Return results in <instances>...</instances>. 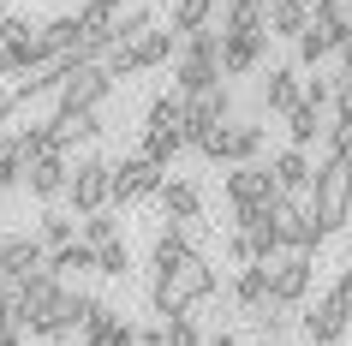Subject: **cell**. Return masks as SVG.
Instances as JSON below:
<instances>
[{
	"label": "cell",
	"mask_w": 352,
	"mask_h": 346,
	"mask_svg": "<svg viewBox=\"0 0 352 346\" xmlns=\"http://www.w3.org/2000/svg\"><path fill=\"white\" fill-rule=\"evenodd\" d=\"M215 287H221L215 263H209L204 251H191L186 263H173L167 274H155V281H149V310H155L162 323H173V316H191V305L215 299Z\"/></svg>",
	"instance_id": "6da1fadb"
},
{
	"label": "cell",
	"mask_w": 352,
	"mask_h": 346,
	"mask_svg": "<svg viewBox=\"0 0 352 346\" xmlns=\"http://www.w3.org/2000/svg\"><path fill=\"white\" fill-rule=\"evenodd\" d=\"M311 221L322 233H340L352 221V155H322L311 185Z\"/></svg>",
	"instance_id": "7a4b0ae2"
},
{
	"label": "cell",
	"mask_w": 352,
	"mask_h": 346,
	"mask_svg": "<svg viewBox=\"0 0 352 346\" xmlns=\"http://www.w3.org/2000/svg\"><path fill=\"white\" fill-rule=\"evenodd\" d=\"M346 42H352V12H346V0H316V19H311V30L298 36L293 66H298V72H316L329 54H346Z\"/></svg>",
	"instance_id": "3957f363"
},
{
	"label": "cell",
	"mask_w": 352,
	"mask_h": 346,
	"mask_svg": "<svg viewBox=\"0 0 352 346\" xmlns=\"http://www.w3.org/2000/svg\"><path fill=\"white\" fill-rule=\"evenodd\" d=\"M346 328H352V269H340V274H334V287L298 316V334H305L311 346H340V340H346Z\"/></svg>",
	"instance_id": "277c9868"
},
{
	"label": "cell",
	"mask_w": 352,
	"mask_h": 346,
	"mask_svg": "<svg viewBox=\"0 0 352 346\" xmlns=\"http://www.w3.org/2000/svg\"><path fill=\"white\" fill-rule=\"evenodd\" d=\"M66 203H72V215H78V221H84V215H102V209H113V162H108V155H78Z\"/></svg>",
	"instance_id": "5b68a950"
},
{
	"label": "cell",
	"mask_w": 352,
	"mask_h": 346,
	"mask_svg": "<svg viewBox=\"0 0 352 346\" xmlns=\"http://www.w3.org/2000/svg\"><path fill=\"white\" fill-rule=\"evenodd\" d=\"M227 120H233V84L221 78V84H209L204 96H191V102H186V138H191V149H204Z\"/></svg>",
	"instance_id": "8992f818"
},
{
	"label": "cell",
	"mask_w": 352,
	"mask_h": 346,
	"mask_svg": "<svg viewBox=\"0 0 352 346\" xmlns=\"http://www.w3.org/2000/svg\"><path fill=\"white\" fill-rule=\"evenodd\" d=\"M108 96H113V72L102 60H90V66H78V72L66 78V90L54 96V113H102Z\"/></svg>",
	"instance_id": "52a82bcc"
},
{
	"label": "cell",
	"mask_w": 352,
	"mask_h": 346,
	"mask_svg": "<svg viewBox=\"0 0 352 346\" xmlns=\"http://www.w3.org/2000/svg\"><path fill=\"white\" fill-rule=\"evenodd\" d=\"M197 155H209V162H221V167H251L263 155V126L257 120H227Z\"/></svg>",
	"instance_id": "ba28073f"
},
{
	"label": "cell",
	"mask_w": 352,
	"mask_h": 346,
	"mask_svg": "<svg viewBox=\"0 0 352 346\" xmlns=\"http://www.w3.org/2000/svg\"><path fill=\"white\" fill-rule=\"evenodd\" d=\"M36 274H48V245L36 233H6L0 239V287H24Z\"/></svg>",
	"instance_id": "9c48e42d"
},
{
	"label": "cell",
	"mask_w": 352,
	"mask_h": 346,
	"mask_svg": "<svg viewBox=\"0 0 352 346\" xmlns=\"http://www.w3.org/2000/svg\"><path fill=\"white\" fill-rule=\"evenodd\" d=\"M162 185H167V167H162V162H149L144 149H138V155H120V162H113V203H131V197H162Z\"/></svg>",
	"instance_id": "30bf717a"
},
{
	"label": "cell",
	"mask_w": 352,
	"mask_h": 346,
	"mask_svg": "<svg viewBox=\"0 0 352 346\" xmlns=\"http://www.w3.org/2000/svg\"><path fill=\"white\" fill-rule=\"evenodd\" d=\"M275 233H280V251H298V257H311L316 245L329 239L311 221V203H298V197H280L275 203Z\"/></svg>",
	"instance_id": "8fae6325"
},
{
	"label": "cell",
	"mask_w": 352,
	"mask_h": 346,
	"mask_svg": "<svg viewBox=\"0 0 352 346\" xmlns=\"http://www.w3.org/2000/svg\"><path fill=\"white\" fill-rule=\"evenodd\" d=\"M257 108H263V113H280V120H293V113L305 108V78H298L293 60L269 66V78L257 84Z\"/></svg>",
	"instance_id": "7c38bea8"
},
{
	"label": "cell",
	"mask_w": 352,
	"mask_h": 346,
	"mask_svg": "<svg viewBox=\"0 0 352 346\" xmlns=\"http://www.w3.org/2000/svg\"><path fill=\"white\" fill-rule=\"evenodd\" d=\"M227 203L233 209H269V203H280V185H275V173L263 162H251V167H227Z\"/></svg>",
	"instance_id": "4fadbf2b"
},
{
	"label": "cell",
	"mask_w": 352,
	"mask_h": 346,
	"mask_svg": "<svg viewBox=\"0 0 352 346\" xmlns=\"http://www.w3.org/2000/svg\"><path fill=\"white\" fill-rule=\"evenodd\" d=\"M311 281H316V269H311V257H298V251H280L275 263H269V292H275V305H287V310H298L311 299Z\"/></svg>",
	"instance_id": "5bb4252c"
},
{
	"label": "cell",
	"mask_w": 352,
	"mask_h": 346,
	"mask_svg": "<svg viewBox=\"0 0 352 346\" xmlns=\"http://www.w3.org/2000/svg\"><path fill=\"white\" fill-rule=\"evenodd\" d=\"M269 30H233V36H227V48H221V72L227 78H251L263 66V60H269Z\"/></svg>",
	"instance_id": "9a60e30c"
},
{
	"label": "cell",
	"mask_w": 352,
	"mask_h": 346,
	"mask_svg": "<svg viewBox=\"0 0 352 346\" xmlns=\"http://www.w3.org/2000/svg\"><path fill=\"white\" fill-rule=\"evenodd\" d=\"M24 191H30L36 203H48V209H54V203L72 191V162H66V155H42V162H30Z\"/></svg>",
	"instance_id": "2e32d148"
},
{
	"label": "cell",
	"mask_w": 352,
	"mask_h": 346,
	"mask_svg": "<svg viewBox=\"0 0 352 346\" xmlns=\"http://www.w3.org/2000/svg\"><path fill=\"white\" fill-rule=\"evenodd\" d=\"M0 42H12L24 60V72H42L48 66V42H42V24H30L24 12H6L0 19Z\"/></svg>",
	"instance_id": "e0dca14e"
},
{
	"label": "cell",
	"mask_w": 352,
	"mask_h": 346,
	"mask_svg": "<svg viewBox=\"0 0 352 346\" xmlns=\"http://www.w3.org/2000/svg\"><path fill=\"white\" fill-rule=\"evenodd\" d=\"M233 233L251 239V251H257V263H275L280 257V233H275V203L269 209H233Z\"/></svg>",
	"instance_id": "ac0fdd59"
},
{
	"label": "cell",
	"mask_w": 352,
	"mask_h": 346,
	"mask_svg": "<svg viewBox=\"0 0 352 346\" xmlns=\"http://www.w3.org/2000/svg\"><path fill=\"white\" fill-rule=\"evenodd\" d=\"M269 173H275V185H280V197H311V185H316V167H311V155L305 149H280L275 162H269Z\"/></svg>",
	"instance_id": "d6986e66"
},
{
	"label": "cell",
	"mask_w": 352,
	"mask_h": 346,
	"mask_svg": "<svg viewBox=\"0 0 352 346\" xmlns=\"http://www.w3.org/2000/svg\"><path fill=\"white\" fill-rule=\"evenodd\" d=\"M186 54V36L173 30V24H155L144 42H131V60H138V72H155V66H167V60Z\"/></svg>",
	"instance_id": "ffe728a7"
},
{
	"label": "cell",
	"mask_w": 352,
	"mask_h": 346,
	"mask_svg": "<svg viewBox=\"0 0 352 346\" xmlns=\"http://www.w3.org/2000/svg\"><path fill=\"white\" fill-rule=\"evenodd\" d=\"M155 203H162V215L173 221V227H197V221H204V191L191 180H167Z\"/></svg>",
	"instance_id": "44dd1931"
},
{
	"label": "cell",
	"mask_w": 352,
	"mask_h": 346,
	"mask_svg": "<svg viewBox=\"0 0 352 346\" xmlns=\"http://www.w3.org/2000/svg\"><path fill=\"white\" fill-rule=\"evenodd\" d=\"M221 60H197V54H179V60H173V96H186V102H191V96H204L209 90V84H221Z\"/></svg>",
	"instance_id": "7402d4cb"
},
{
	"label": "cell",
	"mask_w": 352,
	"mask_h": 346,
	"mask_svg": "<svg viewBox=\"0 0 352 346\" xmlns=\"http://www.w3.org/2000/svg\"><path fill=\"white\" fill-rule=\"evenodd\" d=\"M48 274L54 281H66V287H78L84 274H102V257H96V245H66V251H48Z\"/></svg>",
	"instance_id": "603a6c76"
},
{
	"label": "cell",
	"mask_w": 352,
	"mask_h": 346,
	"mask_svg": "<svg viewBox=\"0 0 352 346\" xmlns=\"http://www.w3.org/2000/svg\"><path fill=\"white\" fill-rule=\"evenodd\" d=\"M311 19H316V0H280V6H269V36L298 48V36L311 30Z\"/></svg>",
	"instance_id": "cb8c5ba5"
},
{
	"label": "cell",
	"mask_w": 352,
	"mask_h": 346,
	"mask_svg": "<svg viewBox=\"0 0 352 346\" xmlns=\"http://www.w3.org/2000/svg\"><path fill=\"white\" fill-rule=\"evenodd\" d=\"M269 299H275V292H269V263H251V269L233 274V305H239L245 316H251V310H263Z\"/></svg>",
	"instance_id": "d4e9b609"
},
{
	"label": "cell",
	"mask_w": 352,
	"mask_h": 346,
	"mask_svg": "<svg viewBox=\"0 0 352 346\" xmlns=\"http://www.w3.org/2000/svg\"><path fill=\"white\" fill-rule=\"evenodd\" d=\"M48 126H54V144L60 149H72V144H90V138H102V113H54V120H48Z\"/></svg>",
	"instance_id": "484cf974"
},
{
	"label": "cell",
	"mask_w": 352,
	"mask_h": 346,
	"mask_svg": "<svg viewBox=\"0 0 352 346\" xmlns=\"http://www.w3.org/2000/svg\"><path fill=\"white\" fill-rule=\"evenodd\" d=\"M233 30H269V0H227L221 36H233Z\"/></svg>",
	"instance_id": "4316f807"
},
{
	"label": "cell",
	"mask_w": 352,
	"mask_h": 346,
	"mask_svg": "<svg viewBox=\"0 0 352 346\" xmlns=\"http://www.w3.org/2000/svg\"><path fill=\"white\" fill-rule=\"evenodd\" d=\"M155 131H186V96H155L144 108V138Z\"/></svg>",
	"instance_id": "83f0119b"
},
{
	"label": "cell",
	"mask_w": 352,
	"mask_h": 346,
	"mask_svg": "<svg viewBox=\"0 0 352 346\" xmlns=\"http://www.w3.org/2000/svg\"><path fill=\"white\" fill-rule=\"evenodd\" d=\"M36 239L48 245V251L78 245V215H66V209H42V215H36Z\"/></svg>",
	"instance_id": "f1b7e54d"
},
{
	"label": "cell",
	"mask_w": 352,
	"mask_h": 346,
	"mask_svg": "<svg viewBox=\"0 0 352 346\" xmlns=\"http://www.w3.org/2000/svg\"><path fill=\"white\" fill-rule=\"evenodd\" d=\"M251 328H257V334H263V346H280V340H287V334H293V310H287V305H275V299H269V305H263V310H251Z\"/></svg>",
	"instance_id": "f546056e"
},
{
	"label": "cell",
	"mask_w": 352,
	"mask_h": 346,
	"mask_svg": "<svg viewBox=\"0 0 352 346\" xmlns=\"http://www.w3.org/2000/svg\"><path fill=\"white\" fill-rule=\"evenodd\" d=\"M316 138H329V120H322V108H311V102H305V108L287 120V144H293V149H311Z\"/></svg>",
	"instance_id": "4dcf8cb0"
},
{
	"label": "cell",
	"mask_w": 352,
	"mask_h": 346,
	"mask_svg": "<svg viewBox=\"0 0 352 346\" xmlns=\"http://www.w3.org/2000/svg\"><path fill=\"white\" fill-rule=\"evenodd\" d=\"M215 6H221V0H179L167 24H173L179 36H191V30H209V19H215Z\"/></svg>",
	"instance_id": "1f68e13d"
},
{
	"label": "cell",
	"mask_w": 352,
	"mask_h": 346,
	"mask_svg": "<svg viewBox=\"0 0 352 346\" xmlns=\"http://www.w3.org/2000/svg\"><path fill=\"white\" fill-rule=\"evenodd\" d=\"M78 239L102 251V245H113V239H126V233H120V215H113V209H102V215H84V221H78Z\"/></svg>",
	"instance_id": "d6a6232c"
},
{
	"label": "cell",
	"mask_w": 352,
	"mask_h": 346,
	"mask_svg": "<svg viewBox=\"0 0 352 346\" xmlns=\"http://www.w3.org/2000/svg\"><path fill=\"white\" fill-rule=\"evenodd\" d=\"M126 328V310H113L108 299H96V310H90V323H84V340H113Z\"/></svg>",
	"instance_id": "836d02e7"
},
{
	"label": "cell",
	"mask_w": 352,
	"mask_h": 346,
	"mask_svg": "<svg viewBox=\"0 0 352 346\" xmlns=\"http://www.w3.org/2000/svg\"><path fill=\"white\" fill-rule=\"evenodd\" d=\"M155 24H162V19H155V6H131L126 19H120V30H113V36H120V48H131V42H144Z\"/></svg>",
	"instance_id": "e575fe53"
},
{
	"label": "cell",
	"mask_w": 352,
	"mask_h": 346,
	"mask_svg": "<svg viewBox=\"0 0 352 346\" xmlns=\"http://www.w3.org/2000/svg\"><path fill=\"white\" fill-rule=\"evenodd\" d=\"M96 257H102V274H108V281H126V274H131V245H126V239L102 245Z\"/></svg>",
	"instance_id": "d590c367"
},
{
	"label": "cell",
	"mask_w": 352,
	"mask_h": 346,
	"mask_svg": "<svg viewBox=\"0 0 352 346\" xmlns=\"http://www.w3.org/2000/svg\"><path fill=\"white\" fill-rule=\"evenodd\" d=\"M167 346H209V334L191 323V316H173V323H167Z\"/></svg>",
	"instance_id": "8d00e7d4"
},
{
	"label": "cell",
	"mask_w": 352,
	"mask_h": 346,
	"mask_svg": "<svg viewBox=\"0 0 352 346\" xmlns=\"http://www.w3.org/2000/svg\"><path fill=\"white\" fill-rule=\"evenodd\" d=\"M19 328V287H0V340H12Z\"/></svg>",
	"instance_id": "74e56055"
},
{
	"label": "cell",
	"mask_w": 352,
	"mask_h": 346,
	"mask_svg": "<svg viewBox=\"0 0 352 346\" xmlns=\"http://www.w3.org/2000/svg\"><path fill=\"white\" fill-rule=\"evenodd\" d=\"M322 144H329V155H352V113H334Z\"/></svg>",
	"instance_id": "f35d334b"
},
{
	"label": "cell",
	"mask_w": 352,
	"mask_h": 346,
	"mask_svg": "<svg viewBox=\"0 0 352 346\" xmlns=\"http://www.w3.org/2000/svg\"><path fill=\"white\" fill-rule=\"evenodd\" d=\"M305 102L329 113V108H334V78H322V72H316V78H305Z\"/></svg>",
	"instance_id": "ab89813d"
},
{
	"label": "cell",
	"mask_w": 352,
	"mask_h": 346,
	"mask_svg": "<svg viewBox=\"0 0 352 346\" xmlns=\"http://www.w3.org/2000/svg\"><path fill=\"white\" fill-rule=\"evenodd\" d=\"M102 66L113 72V84H120V78H138V60H131V48H108V60H102Z\"/></svg>",
	"instance_id": "60d3db41"
},
{
	"label": "cell",
	"mask_w": 352,
	"mask_h": 346,
	"mask_svg": "<svg viewBox=\"0 0 352 346\" xmlns=\"http://www.w3.org/2000/svg\"><path fill=\"white\" fill-rule=\"evenodd\" d=\"M19 72H24L19 48H12V42H0V78H19Z\"/></svg>",
	"instance_id": "b9f144b4"
},
{
	"label": "cell",
	"mask_w": 352,
	"mask_h": 346,
	"mask_svg": "<svg viewBox=\"0 0 352 346\" xmlns=\"http://www.w3.org/2000/svg\"><path fill=\"white\" fill-rule=\"evenodd\" d=\"M334 113H352V78L346 72L334 78Z\"/></svg>",
	"instance_id": "7bdbcfd3"
},
{
	"label": "cell",
	"mask_w": 352,
	"mask_h": 346,
	"mask_svg": "<svg viewBox=\"0 0 352 346\" xmlns=\"http://www.w3.org/2000/svg\"><path fill=\"white\" fill-rule=\"evenodd\" d=\"M19 113V102H12V90H0V138H6V120Z\"/></svg>",
	"instance_id": "ee69618b"
},
{
	"label": "cell",
	"mask_w": 352,
	"mask_h": 346,
	"mask_svg": "<svg viewBox=\"0 0 352 346\" xmlns=\"http://www.w3.org/2000/svg\"><path fill=\"white\" fill-rule=\"evenodd\" d=\"M340 72H346V78H352V42H346V54H340Z\"/></svg>",
	"instance_id": "f6af8a7d"
},
{
	"label": "cell",
	"mask_w": 352,
	"mask_h": 346,
	"mask_svg": "<svg viewBox=\"0 0 352 346\" xmlns=\"http://www.w3.org/2000/svg\"><path fill=\"white\" fill-rule=\"evenodd\" d=\"M149 6H167V12H173V6H179V0H149Z\"/></svg>",
	"instance_id": "bcb514c9"
},
{
	"label": "cell",
	"mask_w": 352,
	"mask_h": 346,
	"mask_svg": "<svg viewBox=\"0 0 352 346\" xmlns=\"http://www.w3.org/2000/svg\"><path fill=\"white\" fill-rule=\"evenodd\" d=\"M84 346H113V340H84Z\"/></svg>",
	"instance_id": "7dc6e473"
},
{
	"label": "cell",
	"mask_w": 352,
	"mask_h": 346,
	"mask_svg": "<svg viewBox=\"0 0 352 346\" xmlns=\"http://www.w3.org/2000/svg\"><path fill=\"white\" fill-rule=\"evenodd\" d=\"M346 269H352V245H346Z\"/></svg>",
	"instance_id": "c3c4849f"
},
{
	"label": "cell",
	"mask_w": 352,
	"mask_h": 346,
	"mask_svg": "<svg viewBox=\"0 0 352 346\" xmlns=\"http://www.w3.org/2000/svg\"><path fill=\"white\" fill-rule=\"evenodd\" d=\"M269 6H280V0H269Z\"/></svg>",
	"instance_id": "681fc988"
},
{
	"label": "cell",
	"mask_w": 352,
	"mask_h": 346,
	"mask_svg": "<svg viewBox=\"0 0 352 346\" xmlns=\"http://www.w3.org/2000/svg\"><path fill=\"white\" fill-rule=\"evenodd\" d=\"M346 12H352V0H346Z\"/></svg>",
	"instance_id": "f907efd6"
},
{
	"label": "cell",
	"mask_w": 352,
	"mask_h": 346,
	"mask_svg": "<svg viewBox=\"0 0 352 346\" xmlns=\"http://www.w3.org/2000/svg\"><path fill=\"white\" fill-rule=\"evenodd\" d=\"M257 346H263V340H257Z\"/></svg>",
	"instance_id": "816d5d0a"
}]
</instances>
